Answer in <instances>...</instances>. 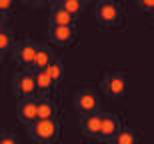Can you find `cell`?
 <instances>
[{
    "label": "cell",
    "instance_id": "obj_22",
    "mask_svg": "<svg viewBox=\"0 0 154 144\" xmlns=\"http://www.w3.org/2000/svg\"><path fill=\"white\" fill-rule=\"evenodd\" d=\"M56 0H34V6H44V4H54Z\"/></svg>",
    "mask_w": 154,
    "mask_h": 144
},
{
    "label": "cell",
    "instance_id": "obj_14",
    "mask_svg": "<svg viewBox=\"0 0 154 144\" xmlns=\"http://www.w3.org/2000/svg\"><path fill=\"white\" fill-rule=\"evenodd\" d=\"M58 114V104L50 96H40L38 98V116L40 118H56Z\"/></svg>",
    "mask_w": 154,
    "mask_h": 144
},
{
    "label": "cell",
    "instance_id": "obj_5",
    "mask_svg": "<svg viewBox=\"0 0 154 144\" xmlns=\"http://www.w3.org/2000/svg\"><path fill=\"white\" fill-rule=\"evenodd\" d=\"M12 94L18 96V98H28V96L38 94L34 70L22 68L20 72H16V74L12 76Z\"/></svg>",
    "mask_w": 154,
    "mask_h": 144
},
{
    "label": "cell",
    "instance_id": "obj_19",
    "mask_svg": "<svg viewBox=\"0 0 154 144\" xmlns=\"http://www.w3.org/2000/svg\"><path fill=\"white\" fill-rule=\"evenodd\" d=\"M14 4H16V0H0V16H2V24H4L6 18L14 12Z\"/></svg>",
    "mask_w": 154,
    "mask_h": 144
},
{
    "label": "cell",
    "instance_id": "obj_11",
    "mask_svg": "<svg viewBox=\"0 0 154 144\" xmlns=\"http://www.w3.org/2000/svg\"><path fill=\"white\" fill-rule=\"evenodd\" d=\"M50 26H78V18L74 14H70L68 10H64L60 4H50V14H48Z\"/></svg>",
    "mask_w": 154,
    "mask_h": 144
},
{
    "label": "cell",
    "instance_id": "obj_16",
    "mask_svg": "<svg viewBox=\"0 0 154 144\" xmlns=\"http://www.w3.org/2000/svg\"><path fill=\"white\" fill-rule=\"evenodd\" d=\"M54 58H56V54H54V50H52L50 46L40 44L38 54H36V60H34V70H46L52 64Z\"/></svg>",
    "mask_w": 154,
    "mask_h": 144
},
{
    "label": "cell",
    "instance_id": "obj_12",
    "mask_svg": "<svg viewBox=\"0 0 154 144\" xmlns=\"http://www.w3.org/2000/svg\"><path fill=\"white\" fill-rule=\"evenodd\" d=\"M16 44H18V40H16V36H14V32L8 30L6 26H2V30H0V60L2 62L8 58L10 52H14Z\"/></svg>",
    "mask_w": 154,
    "mask_h": 144
},
{
    "label": "cell",
    "instance_id": "obj_17",
    "mask_svg": "<svg viewBox=\"0 0 154 144\" xmlns=\"http://www.w3.org/2000/svg\"><path fill=\"white\" fill-rule=\"evenodd\" d=\"M56 4H60L64 10H68L70 14H74L76 18H80L84 14L86 0H56Z\"/></svg>",
    "mask_w": 154,
    "mask_h": 144
},
{
    "label": "cell",
    "instance_id": "obj_10",
    "mask_svg": "<svg viewBox=\"0 0 154 144\" xmlns=\"http://www.w3.org/2000/svg\"><path fill=\"white\" fill-rule=\"evenodd\" d=\"M122 124L124 122H122V116L120 114H114V112L104 114V124H102V132H100L98 142H114V138L118 136Z\"/></svg>",
    "mask_w": 154,
    "mask_h": 144
},
{
    "label": "cell",
    "instance_id": "obj_20",
    "mask_svg": "<svg viewBox=\"0 0 154 144\" xmlns=\"http://www.w3.org/2000/svg\"><path fill=\"white\" fill-rule=\"evenodd\" d=\"M0 142L2 144H18L20 138L16 136V132H12L8 128H2V130H0Z\"/></svg>",
    "mask_w": 154,
    "mask_h": 144
},
{
    "label": "cell",
    "instance_id": "obj_18",
    "mask_svg": "<svg viewBox=\"0 0 154 144\" xmlns=\"http://www.w3.org/2000/svg\"><path fill=\"white\" fill-rule=\"evenodd\" d=\"M46 70H48V74L52 76V80L56 82V86H58V82L62 80V74H64V64H62V60H60V58H54V60H52V64Z\"/></svg>",
    "mask_w": 154,
    "mask_h": 144
},
{
    "label": "cell",
    "instance_id": "obj_15",
    "mask_svg": "<svg viewBox=\"0 0 154 144\" xmlns=\"http://www.w3.org/2000/svg\"><path fill=\"white\" fill-rule=\"evenodd\" d=\"M140 136H142V134H140L138 128H132V126L122 124L118 136L114 138V144H138L140 142Z\"/></svg>",
    "mask_w": 154,
    "mask_h": 144
},
{
    "label": "cell",
    "instance_id": "obj_1",
    "mask_svg": "<svg viewBox=\"0 0 154 144\" xmlns=\"http://www.w3.org/2000/svg\"><path fill=\"white\" fill-rule=\"evenodd\" d=\"M94 18L100 30H116L124 26V8L118 0H98Z\"/></svg>",
    "mask_w": 154,
    "mask_h": 144
},
{
    "label": "cell",
    "instance_id": "obj_2",
    "mask_svg": "<svg viewBox=\"0 0 154 144\" xmlns=\"http://www.w3.org/2000/svg\"><path fill=\"white\" fill-rule=\"evenodd\" d=\"M60 120L56 118H38L34 124L28 126V134L34 142L40 144H54L60 140Z\"/></svg>",
    "mask_w": 154,
    "mask_h": 144
},
{
    "label": "cell",
    "instance_id": "obj_6",
    "mask_svg": "<svg viewBox=\"0 0 154 144\" xmlns=\"http://www.w3.org/2000/svg\"><path fill=\"white\" fill-rule=\"evenodd\" d=\"M38 48H40V44H36L30 36H24L22 40H18L16 48H14L16 64L20 68L34 70V60H36V54H38Z\"/></svg>",
    "mask_w": 154,
    "mask_h": 144
},
{
    "label": "cell",
    "instance_id": "obj_21",
    "mask_svg": "<svg viewBox=\"0 0 154 144\" xmlns=\"http://www.w3.org/2000/svg\"><path fill=\"white\" fill-rule=\"evenodd\" d=\"M134 6L142 12H148V14H154V0H134Z\"/></svg>",
    "mask_w": 154,
    "mask_h": 144
},
{
    "label": "cell",
    "instance_id": "obj_13",
    "mask_svg": "<svg viewBox=\"0 0 154 144\" xmlns=\"http://www.w3.org/2000/svg\"><path fill=\"white\" fill-rule=\"evenodd\" d=\"M36 74V90L40 96H50V92L56 88V82L52 80L48 70H34Z\"/></svg>",
    "mask_w": 154,
    "mask_h": 144
},
{
    "label": "cell",
    "instance_id": "obj_7",
    "mask_svg": "<svg viewBox=\"0 0 154 144\" xmlns=\"http://www.w3.org/2000/svg\"><path fill=\"white\" fill-rule=\"evenodd\" d=\"M76 38H78V26H50L48 28V40L54 46L72 48L76 46Z\"/></svg>",
    "mask_w": 154,
    "mask_h": 144
},
{
    "label": "cell",
    "instance_id": "obj_8",
    "mask_svg": "<svg viewBox=\"0 0 154 144\" xmlns=\"http://www.w3.org/2000/svg\"><path fill=\"white\" fill-rule=\"evenodd\" d=\"M102 124H104V112L96 110V112H90L86 116H80V132L84 134V138H100V132H102Z\"/></svg>",
    "mask_w": 154,
    "mask_h": 144
},
{
    "label": "cell",
    "instance_id": "obj_4",
    "mask_svg": "<svg viewBox=\"0 0 154 144\" xmlns=\"http://www.w3.org/2000/svg\"><path fill=\"white\" fill-rule=\"evenodd\" d=\"M98 104H100V98H98L94 86L90 84H84L80 86L74 94V110L78 116H86L90 112H96L98 110Z\"/></svg>",
    "mask_w": 154,
    "mask_h": 144
},
{
    "label": "cell",
    "instance_id": "obj_3",
    "mask_svg": "<svg viewBox=\"0 0 154 144\" xmlns=\"http://www.w3.org/2000/svg\"><path fill=\"white\" fill-rule=\"evenodd\" d=\"M100 92L108 98H122L128 92V78L122 70H110L102 76V80L98 84Z\"/></svg>",
    "mask_w": 154,
    "mask_h": 144
},
{
    "label": "cell",
    "instance_id": "obj_9",
    "mask_svg": "<svg viewBox=\"0 0 154 144\" xmlns=\"http://www.w3.org/2000/svg\"><path fill=\"white\" fill-rule=\"evenodd\" d=\"M16 118L20 124L24 126H30L38 120V98L28 96V98H20L16 106Z\"/></svg>",
    "mask_w": 154,
    "mask_h": 144
},
{
    "label": "cell",
    "instance_id": "obj_23",
    "mask_svg": "<svg viewBox=\"0 0 154 144\" xmlns=\"http://www.w3.org/2000/svg\"><path fill=\"white\" fill-rule=\"evenodd\" d=\"M20 2H24V4H32V6H34V0H20Z\"/></svg>",
    "mask_w": 154,
    "mask_h": 144
},
{
    "label": "cell",
    "instance_id": "obj_24",
    "mask_svg": "<svg viewBox=\"0 0 154 144\" xmlns=\"http://www.w3.org/2000/svg\"><path fill=\"white\" fill-rule=\"evenodd\" d=\"M86 2H90V0H86Z\"/></svg>",
    "mask_w": 154,
    "mask_h": 144
}]
</instances>
